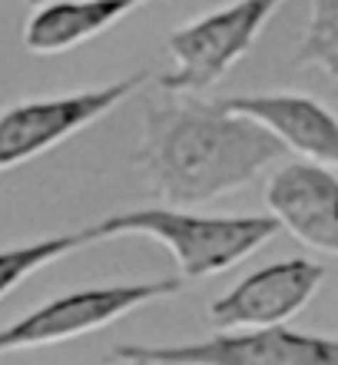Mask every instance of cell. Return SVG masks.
I'll list each match as a JSON object with an SVG mask.
<instances>
[{"instance_id":"cell-1","label":"cell","mask_w":338,"mask_h":365,"mask_svg":"<svg viewBox=\"0 0 338 365\" xmlns=\"http://www.w3.org/2000/svg\"><path fill=\"white\" fill-rule=\"evenodd\" d=\"M289 153L255 120L183 93L149 103L133 163L163 206H199L236 192Z\"/></svg>"},{"instance_id":"cell-2","label":"cell","mask_w":338,"mask_h":365,"mask_svg":"<svg viewBox=\"0 0 338 365\" xmlns=\"http://www.w3.org/2000/svg\"><path fill=\"white\" fill-rule=\"evenodd\" d=\"M93 240L110 236H149L169 250L183 279H206L232 269L236 262L262 250L282 230L275 216H206L179 206H149V210H126L103 216L87 226Z\"/></svg>"},{"instance_id":"cell-3","label":"cell","mask_w":338,"mask_h":365,"mask_svg":"<svg viewBox=\"0 0 338 365\" xmlns=\"http://www.w3.org/2000/svg\"><path fill=\"white\" fill-rule=\"evenodd\" d=\"M285 0H229L203 17L179 24L166 37L173 70L159 77L166 93H199L216 87L239 63L269 17Z\"/></svg>"},{"instance_id":"cell-4","label":"cell","mask_w":338,"mask_h":365,"mask_svg":"<svg viewBox=\"0 0 338 365\" xmlns=\"http://www.w3.org/2000/svg\"><path fill=\"white\" fill-rule=\"evenodd\" d=\"M183 282V276H163L149 279V282H120V286H90L63 292L0 329V356L60 346L70 339L90 336L103 326H113L116 319L136 312L139 306L176 296Z\"/></svg>"},{"instance_id":"cell-5","label":"cell","mask_w":338,"mask_h":365,"mask_svg":"<svg viewBox=\"0 0 338 365\" xmlns=\"http://www.w3.org/2000/svg\"><path fill=\"white\" fill-rule=\"evenodd\" d=\"M116 365H338V339L305 336L285 326L236 329L189 346H113Z\"/></svg>"},{"instance_id":"cell-6","label":"cell","mask_w":338,"mask_h":365,"mask_svg":"<svg viewBox=\"0 0 338 365\" xmlns=\"http://www.w3.org/2000/svg\"><path fill=\"white\" fill-rule=\"evenodd\" d=\"M143 80L146 70H139L133 77L113 80L107 87L63 96H33V100H17L4 106L0 110V173L37 160L73 133L87 130L90 123H97L100 116H107L123 103Z\"/></svg>"},{"instance_id":"cell-7","label":"cell","mask_w":338,"mask_h":365,"mask_svg":"<svg viewBox=\"0 0 338 365\" xmlns=\"http://www.w3.org/2000/svg\"><path fill=\"white\" fill-rule=\"evenodd\" d=\"M322 282H325V266L312 259L269 262L239 279L229 292H223L206 316L219 332L282 326L309 306Z\"/></svg>"},{"instance_id":"cell-8","label":"cell","mask_w":338,"mask_h":365,"mask_svg":"<svg viewBox=\"0 0 338 365\" xmlns=\"http://www.w3.org/2000/svg\"><path fill=\"white\" fill-rule=\"evenodd\" d=\"M265 206L282 230L312 250L338 256V173L322 163L292 160L265 182Z\"/></svg>"},{"instance_id":"cell-9","label":"cell","mask_w":338,"mask_h":365,"mask_svg":"<svg viewBox=\"0 0 338 365\" xmlns=\"http://www.w3.org/2000/svg\"><path fill=\"white\" fill-rule=\"evenodd\" d=\"M226 110L265 126L285 150L338 170V116L305 93H245L219 100Z\"/></svg>"},{"instance_id":"cell-10","label":"cell","mask_w":338,"mask_h":365,"mask_svg":"<svg viewBox=\"0 0 338 365\" xmlns=\"http://www.w3.org/2000/svg\"><path fill=\"white\" fill-rule=\"evenodd\" d=\"M143 4L149 0H43L23 27V47L40 57L67 53L100 37Z\"/></svg>"},{"instance_id":"cell-11","label":"cell","mask_w":338,"mask_h":365,"mask_svg":"<svg viewBox=\"0 0 338 365\" xmlns=\"http://www.w3.org/2000/svg\"><path fill=\"white\" fill-rule=\"evenodd\" d=\"M93 232L83 226V230L73 232H60V236H43V240H30V242H17V246H7L0 250V299L7 296L10 289H17L23 279H30L33 272H40L50 262L63 259L67 252L83 250V246H93Z\"/></svg>"},{"instance_id":"cell-12","label":"cell","mask_w":338,"mask_h":365,"mask_svg":"<svg viewBox=\"0 0 338 365\" xmlns=\"http://www.w3.org/2000/svg\"><path fill=\"white\" fill-rule=\"evenodd\" d=\"M292 67H319L338 77V0H312L309 27Z\"/></svg>"},{"instance_id":"cell-13","label":"cell","mask_w":338,"mask_h":365,"mask_svg":"<svg viewBox=\"0 0 338 365\" xmlns=\"http://www.w3.org/2000/svg\"><path fill=\"white\" fill-rule=\"evenodd\" d=\"M27 4H33V7H40V4H43V0H27Z\"/></svg>"}]
</instances>
